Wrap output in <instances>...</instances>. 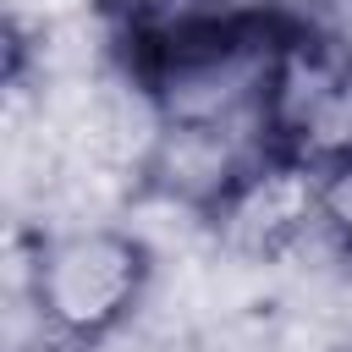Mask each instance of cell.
I'll use <instances>...</instances> for the list:
<instances>
[{"label":"cell","mask_w":352,"mask_h":352,"mask_svg":"<svg viewBox=\"0 0 352 352\" xmlns=\"http://www.w3.org/2000/svg\"><path fill=\"white\" fill-rule=\"evenodd\" d=\"M154 286V242L116 220H55L28 242L22 258V302L33 330L94 352L143 319Z\"/></svg>","instance_id":"1"},{"label":"cell","mask_w":352,"mask_h":352,"mask_svg":"<svg viewBox=\"0 0 352 352\" xmlns=\"http://www.w3.org/2000/svg\"><path fill=\"white\" fill-rule=\"evenodd\" d=\"M258 138L270 154L330 176L352 160V33L286 16L275 33Z\"/></svg>","instance_id":"2"},{"label":"cell","mask_w":352,"mask_h":352,"mask_svg":"<svg viewBox=\"0 0 352 352\" xmlns=\"http://www.w3.org/2000/svg\"><path fill=\"white\" fill-rule=\"evenodd\" d=\"M319 187H324L319 170L264 154L231 187V198L204 220V231L214 236V253L226 264H286L308 242H324Z\"/></svg>","instance_id":"3"},{"label":"cell","mask_w":352,"mask_h":352,"mask_svg":"<svg viewBox=\"0 0 352 352\" xmlns=\"http://www.w3.org/2000/svg\"><path fill=\"white\" fill-rule=\"evenodd\" d=\"M264 154H270L264 138L248 126H165L160 121L143 160L138 198L165 204L170 214L204 226Z\"/></svg>","instance_id":"4"},{"label":"cell","mask_w":352,"mask_h":352,"mask_svg":"<svg viewBox=\"0 0 352 352\" xmlns=\"http://www.w3.org/2000/svg\"><path fill=\"white\" fill-rule=\"evenodd\" d=\"M319 226H324V248L352 264V160L336 165L319 187Z\"/></svg>","instance_id":"5"},{"label":"cell","mask_w":352,"mask_h":352,"mask_svg":"<svg viewBox=\"0 0 352 352\" xmlns=\"http://www.w3.org/2000/svg\"><path fill=\"white\" fill-rule=\"evenodd\" d=\"M11 352H94V346H77V341H60V336H44V330H28Z\"/></svg>","instance_id":"6"}]
</instances>
